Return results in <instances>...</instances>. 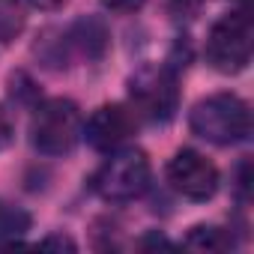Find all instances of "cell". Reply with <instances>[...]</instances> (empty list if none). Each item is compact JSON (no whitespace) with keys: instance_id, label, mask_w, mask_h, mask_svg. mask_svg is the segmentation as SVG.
<instances>
[{"instance_id":"30bf717a","label":"cell","mask_w":254,"mask_h":254,"mask_svg":"<svg viewBox=\"0 0 254 254\" xmlns=\"http://www.w3.org/2000/svg\"><path fill=\"white\" fill-rule=\"evenodd\" d=\"M144 3H147V0H102V6L111 9V12H117V15H132V12H138Z\"/></svg>"},{"instance_id":"9c48e42d","label":"cell","mask_w":254,"mask_h":254,"mask_svg":"<svg viewBox=\"0 0 254 254\" xmlns=\"http://www.w3.org/2000/svg\"><path fill=\"white\" fill-rule=\"evenodd\" d=\"M183 245L191 248V251L218 254V251H230V248H233V236H230L227 230L215 227V224H197V227L189 230V236H186Z\"/></svg>"},{"instance_id":"8992f818","label":"cell","mask_w":254,"mask_h":254,"mask_svg":"<svg viewBox=\"0 0 254 254\" xmlns=\"http://www.w3.org/2000/svg\"><path fill=\"white\" fill-rule=\"evenodd\" d=\"M168 183L186 200H209L218 191V168L194 150H180L168 162Z\"/></svg>"},{"instance_id":"277c9868","label":"cell","mask_w":254,"mask_h":254,"mask_svg":"<svg viewBox=\"0 0 254 254\" xmlns=\"http://www.w3.org/2000/svg\"><path fill=\"white\" fill-rule=\"evenodd\" d=\"M254 48V24L248 12L221 15L206 36V60L221 75H236L251 63Z\"/></svg>"},{"instance_id":"52a82bcc","label":"cell","mask_w":254,"mask_h":254,"mask_svg":"<svg viewBox=\"0 0 254 254\" xmlns=\"http://www.w3.org/2000/svg\"><path fill=\"white\" fill-rule=\"evenodd\" d=\"M135 114L129 108L123 105H102L93 111V117L87 120L84 126V135L87 144L99 153H114L120 150L126 141H129V135L135 132Z\"/></svg>"},{"instance_id":"4fadbf2b","label":"cell","mask_w":254,"mask_h":254,"mask_svg":"<svg viewBox=\"0 0 254 254\" xmlns=\"http://www.w3.org/2000/svg\"><path fill=\"white\" fill-rule=\"evenodd\" d=\"M24 3H30L33 9H60L66 0H24Z\"/></svg>"},{"instance_id":"7a4b0ae2","label":"cell","mask_w":254,"mask_h":254,"mask_svg":"<svg viewBox=\"0 0 254 254\" xmlns=\"http://www.w3.org/2000/svg\"><path fill=\"white\" fill-rule=\"evenodd\" d=\"M84 135V120L75 102L69 99H48L36 108L30 120L33 147L45 156H66L78 147Z\"/></svg>"},{"instance_id":"ba28073f","label":"cell","mask_w":254,"mask_h":254,"mask_svg":"<svg viewBox=\"0 0 254 254\" xmlns=\"http://www.w3.org/2000/svg\"><path fill=\"white\" fill-rule=\"evenodd\" d=\"M30 224H33V218H30L27 209L0 200V248L18 245V239L30 230Z\"/></svg>"},{"instance_id":"3957f363","label":"cell","mask_w":254,"mask_h":254,"mask_svg":"<svg viewBox=\"0 0 254 254\" xmlns=\"http://www.w3.org/2000/svg\"><path fill=\"white\" fill-rule=\"evenodd\" d=\"M150 159L144 150H114L93 174V191L108 203L135 200L150 189Z\"/></svg>"},{"instance_id":"8fae6325","label":"cell","mask_w":254,"mask_h":254,"mask_svg":"<svg viewBox=\"0 0 254 254\" xmlns=\"http://www.w3.org/2000/svg\"><path fill=\"white\" fill-rule=\"evenodd\" d=\"M12 144V123H9V114L0 108V150H6Z\"/></svg>"},{"instance_id":"5b68a950","label":"cell","mask_w":254,"mask_h":254,"mask_svg":"<svg viewBox=\"0 0 254 254\" xmlns=\"http://www.w3.org/2000/svg\"><path fill=\"white\" fill-rule=\"evenodd\" d=\"M129 96L135 105V117H144L150 123H168L174 120L180 108V87L177 75L168 66H147L129 81Z\"/></svg>"},{"instance_id":"6da1fadb","label":"cell","mask_w":254,"mask_h":254,"mask_svg":"<svg viewBox=\"0 0 254 254\" xmlns=\"http://www.w3.org/2000/svg\"><path fill=\"white\" fill-rule=\"evenodd\" d=\"M189 126L197 138L215 147H230L251 135V111L233 93H212L191 108Z\"/></svg>"},{"instance_id":"7c38bea8","label":"cell","mask_w":254,"mask_h":254,"mask_svg":"<svg viewBox=\"0 0 254 254\" xmlns=\"http://www.w3.org/2000/svg\"><path fill=\"white\" fill-rule=\"evenodd\" d=\"M42 248H69V251H75V242L69 236H48L42 242Z\"/></svg>"}]
</instances>
